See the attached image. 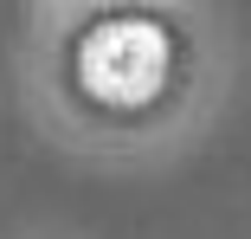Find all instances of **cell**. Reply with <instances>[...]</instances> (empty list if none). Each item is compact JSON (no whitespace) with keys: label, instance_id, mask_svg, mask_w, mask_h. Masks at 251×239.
<instances>
[{"label":"cell","instance_id":"6da1fadb","mask_svg":"<svg viewBox=\"0 0 251 239\" xmlns=\"http://www.w3.org/2000/svg\"><path fill=\"white\" fill-rule=\"evenodd\" d=\"M71 65H77V90L97 110H142L174 78V39L148 13H110L84 26Z\"/></svg>","mask_w":251,"mask_h":239}]
</instances>
